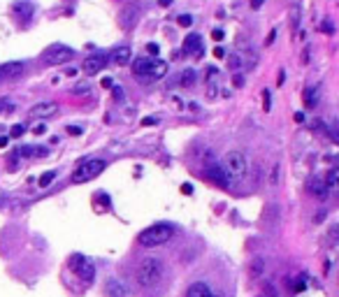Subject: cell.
Listing matches in <instances>:
<instances>
[{
    "instance_id": "obj_30",
    "label": "cell",
    "mask_w": 339,
    "mask_h": 297,
    "mask_svg": "<svg viewBox=\"0 0 339 297\" xmlns=\"http://www.w3.org/2000/svg\"><path fill=\"white\" fill-rule=\"evenodd\" d=\"M65 130H67V135H81V128L79 126H67Z\"/></svg>"
},
{
    "instance_id": "obj_20",
    "label": "cell",
    "mask_w": 339,
    "mask_h": 297,
    "mask_svg": "<svg viewBox=\"0 0 339 297\" xmlns=\"http://www.w3.org/2000/svg\"><path fill=\"white\" fill-rule=\"evenodd\" d=\"M304 105L311 109V107H316V102H319V96H316V88L314 86H309V88H304V96H302Z\"/></svg>"
},
{
    "instance_id": "obj_31",
    "label": "cell",
    "mask_w": 339,
    "mask_h": 297,
    "mask_svg": "<svg viewBox=\"0 0 339 297\" xmlns=\"http://www.w3.org/2000/svg\"><path fill=\"white\" fill-rule=\"evenodd\" d=\"M233 84L237 86V88H239V86H244V77L242 75H233Z\"/></svg>"
},
{
    "instance_id": "obj_7",
    "label": "cell",
    "mask_w": 339,
    "mask_h": 297,
    "mask_svg": "<svg viewBox=\"0 0 339 297\" xmlns=\"http://www.w3.org/2000/svg\"><path fill=\"white\" fill-rule=\"evenodd\" d=\"M107 65V56L105 54H91L84 58V63H81V70L86 72V75H98L100 70H105Z\"/></svg>"
},
{
    "instance_id": "obj_4",
    "label": "cell",
    "mask_w": 339,
    "mask_h": 297,
    "mask_svg": "<svg viewBox=\"0 0 339 297\" xmlns=\"http://www.w3.org/2000/svg\"><path fill=\"white\" fill-rule=\"evenodd\" d=\"M223 170H225V174L230 176V179H242L244 174H246L248 165H246V158H244L242 151H228L225 156H223Z\"/></svg>"
},
{
    "instance_id": "obj_39",
    "label": "cell",
    "mask_w": 339,
    "mask_h": 297,
    "mask_svg": "<svg viewBox=\"0 0 339 297\" xmlns=\"http://www.w3.org/2000/svg\"><path fill=\"white\" fill-rule=\"evenodd\" d=\"M263 3H265V0H251V7H253V10H260Z\"/></svg>"
},
{
    "instance_id": "obj_5",
    "label": "cell",
    "mask_w": 339,
    "mask_h": 297,
    "mask_svg": "<svg viewBox=\"0 0 339 297\" xmlns=\"http://www.w3.org/2000/svg\"><path fill=\"white\" fill-rule=\"evenodd\" d=\"M75 58V49H70V47L65 44H51L44 49V54H42V61L47 63V65H63V63L72 61Z\"/></svg>"
},
{
    "instance_id": "obj_42",
    "label": "cell",
    "mask_w": 339,
    "mask_h": 297,
    "mask_svg": "<svg viewBox=\"0 0 339 297\" xmlns=\"http://www.w3.org/2000/svg\"><path fill=\"white\" fill-rule=\"evenodd\" d=\"M158 5H161V7H170V5H172V0H158Z\"/></svg>"
},
{
    "instance_id": "obj_36",
    "label": "cell",
    "mask_w": 339,
    "mask_h": 297,
    "mask_svg": "<svg viewBox=\"0 0 339 297\" xmlns=\"http://www.w3.org/2000/svg\"><path fill=\"white\" fill-rule=\"evenodd\" d=\"M182 193H184V195H191V193H193V186H191V184H184V186H182Z\"/></svg>"
},
{
    "instance_id": "obj_12",
    "label": "cell",
    "mask_w": 339,
    "mask_h": 297,
    "mask_svg": "<svg viewBox=\"0 0 339 297\" xmlns=\"http://www.w3.org/2000/svg\"><path fill=\"white\" fill-rule=\"evenodd\" d=\"M184 54H195L197 58H200V54H202V40H200V35H195V33H191V35L184 40V47H182Z\"/></svg>"
},
{
    "instance_id": "obj_10",
    "label": "cell",
    "mask_w": 339,
    "mask_h": 297,
    "mask_svg": "<svg viewBox=\"0 0 339 297\" xmlns=\"http://www.w3.org/2000/svg\"><path fill=\"white\" fill-rule=\"evenodd\" d=\"M105 297H128V288L123 286L121 279H107Z\"/></svg>"
},
{
    "instance_id": "obj_45",
    "label": "cell",
    "mask_w": 339,
    "mask_h": 297,
    "mask_svg": "<svg viewBox=\"0 0 339 297\" xmlns=\"http://www.w3.org/2000/svg\"><path fill=\"white\" fill-rule=\"evenodd\" d=\"M323 31H325V33H332L334 28H332V26H330V24H323Z\"/></svg>"
},
{
    "instance_id": "obj_25",
    "label": "cell",
    "mask_w": 339,
    "mask_h": 297,
    "mask_svg": "<svg viewBox=\"0 0 339 297\" xmlns=\"http://www.w3.org/2000/svg\"><path fill=\"white\" fill-rule=\"evenodd\" d=\"M54 179H56V172H44V174L40 176V186H42V188L49 186V184L54 181Z\"/></svg>"
},
{
    "instance_id": "obj_46",
    "label": "cell",
    "mask_w": 339,
    "mask_h": 297,
    "mask_svg": "<svg viewBox=\"0 0 339 297\" xmlns=\"http://www.w3.org/2000/svg\"><path fill=\"white\" fill-rule=\"evenodd\" d=\"M3 109H7V100H5V98L0 100V111H3Z\"/></svg>"
},
{
    "instance_id": "obj_11",
    "label": "cell",
    "mask_w": 339,
    "mask_h": 297,
    "mask_svg": "<svg viewBox=\"0 0 339 297\" xmlns=\"http://www.w3.org/2000/svg\"><path fill=\"white\" fill-rule=\"evenodd\" d=\"M151 61H153V58H137V61H132V72H135V77L140 81H149Z\"/></svg>"
},
{
    "instance_id": "obj_35",
    "label": "cell",
    "mask_w": 339,
    "mask_h": 297,
    "mask_svg": "<svg viewBox=\"0 0 339 297\" xmlns=\"http://www.w3.org/2000/svg\"><path fill=\"white\" fill-rule=\"evenodd\" d=\"M147 51H149V54H153V56H156V54H158V44L149 42V44H147Z\"/></svg>"
},
{
    "instance_id": "obj_47",
    "label": "cell",
    "mask_w": 339,
    "mask_h": 297,
    "mask_svg": "<svg viewBox=\"0 0 339 297\" xmlns=\"http://www.w3.org/2000/svg\"><path fill=\"white\" fill-rule=\"evenodd\" d=\"M212 297H218V295H212Z\"/></svg>"
},
{
    "instance_id": "obj_19",
    "label": "cell",
    "mask_w": 339,
    "mask_h": 297,
    "mask_svg": "<svg viewBox=\"0 0 339 297\" xmlns=\"http://www.w3.org/2000/svg\"><path fill=\"white\" fill-rule=\"evenodd\" d=\"M325 184H328V188H332V191L339 193V167H332V170L328 172V176H325Z\"/></svg>"
},
{
    "instance_id": "obj_26",
    "label": "cell",
    "mask_w": 339,
    "mask_h": 297,
    "mask_svg": "<svg viewBox=\"0 0 339 297\" xmlns=\"http://www.w3.org/2000/svg\"><path fill=\"white\" fill-rule=\"evenodd\" d=\"M24 132H26V126H24V123H16V126H12L10 137H21Z\"/></svg>"
},
{
    "instance_id": "obj_15",
    "label": "cell",
    "mask_w": 339,
    "mask_h": 297,
    "mask_svg": "<svg viewBox=\"0 0 339 297\" xmlns=\"http://www.w3.org/2000/svg\"><path fill=\"white\" fill-rule=\"evenodd\" d=\"M24 70H26V65H24L21 61H10V63H5V65L0 67V75H3V77H10V79H14V77L24 75Z\"/></svg>"
},
{
    "instance_id": "obj_33",
    "label": "cell",
    "mask_w": 339,
    "mask_h": 297,
    "mask_svg": "<svg viewBox=\"0 0 339 297\" xmlns=\"http://www.w3.org/2000/svg\"><path fill=\"white\" fill-rule=\"evenodd\" d=\"M274 40H277V31H269V33H267V40H265V44H272Z\"/></svg>"
},
{
    "instance_id": "obj_18",
    "label": "cell",
    "mask_w": 339,
    "mask_h": 297,
    "mask_svg": "<svg viewBox=\"0 0 339 297\" xmlns=\"http://www.w3.org/2000/svg\"><path fill=\"white\" fill-rule=\"evenodd\" d=\"M137 14H140L137 5H128L126 10L121 12V26H123V28H130V26L137 21Z\"/></svg>"
},
{
    "instance_id": "obj_29",
    "label": "cell",
    "mask_w": 339,
    "mask_h": 297,
    "mask_svg": "<svg viewBox=\"0 0 339 297\" xmlns=\"http://www.w3.org/2000/svg\"><path fill=\"white\" fill-rule=\"evenodd\" d=\"M260 269H263V260H256V267H251V274L253 277H258Z\"/></svg>"
},
{
    "instance_id": "obj_41",
    "label": "cell",
    "mask_w": 339,
    "mask_h": 297,
    "mask_svg": "<svg viewBox=\"0 0 339 297\" xmlns=\"http://www.w3.org/2000/svg\"><path fill=\"white\" fill-rule=\"evenodd\" d=\"M265 292H267L269 297H277V290H274V288L269 286V283H267V286H265Z\"/></svg>"
},
{
    "instance_id": "obj_28",
    "label": "cell",
    "mask_w": 339,
    "mask_h": 297,
    "mask_svg": "<svg viewBox=\"0 0 339 297\" xmlns=\"http://www.w3.org/2000/svg\"><path fill=\"white\" fill-rule=\"evenodd\" d=\"M223 37H225V33H223L221 28H214V31H212V40L214 42H223Z\"/></svg>"
},
{
    "instance_id": "obj_24",
    "label": "cell",
    "mask_w": 339,
    "mask_h": 297,
    "mask_svg": "<svg viewBox=\"0 0 339 297\" xmlns=\"http://www.w3.org/2000/svg\"><path fill=\"white\" fill-rule=\"evenodd\" d=\"M269 109H272V91L265 88L263 91V111H269Z\"/></svg>"
},
{
    "instance_id": "obj_34",
    "label": "cell",
    "mask_w": 339,
    "mask_h": 297,
    "mask_svg": "<svg viewBox=\"0 0 339 297\" xmlns=\"http://www.w3.org/2000/svg\"><path fill=\"white\" fill-rule=\"evenodd\" d=\"M33 132H35V135H44V132H47V128L42 126V123H37V126L33 128Z\"/></svg>"
},
{
    "instance_id": "obj_27",
    "label": "cell",
    "mask_w": 339,
    "mask_h": 297,
    "mask_svg": "<svg viewBox=\"0 0 339 297\" xmlns=\"http://www.w3.org/2000/svg\"><path fill=\"white\" fill-rule=\"evenodd\" d=\"M177 21H179V26H184V28H188V26L193 24V16H191V14H182V16H177Z\"/></svg>"
},
{
    "instance_id": "obj_9",
    "label": "cell",
    "mask_w": 339,
    "mask_h": 297,
    "mask_svg": "<svg viewBox=\"0 0 339 297\" xmlns=\"http://www.w3.org/2000/svg\"><path fill=\"white\" fill-rule=\"evenodd\" d=\"M56 111H58V105H56L54 100H42V102H37V105H33L28 114L40 116V119H49V116H54Z\"/></svg>"
},
{
    "instance_id": "obj_40",
    "label": "cell",
    "mask_w": 339,
    "mask_h": 297,
    "mask_svg": "<svg viewBox=\"0 0 339 297\" xmlns=\"http://www.w3.org/2000/svg\"><path fill=\"white\" fill-rule=\"evenodd\" d=\"M100 86H102V88H111V79H109V77H105V79L100 81Z\"/></svg>"
},
{
    "instance_id": "obj_3",
    "label": "cell",
    "mask_w": 339,
    "mask_h": 297,
    "mask_svg": "<svg viewBox=\"0 0 339 297\" xmlns=\"http://www.w3.org/2000/svg\"><path fill=\"white\" fill-rule=\"evenodd\" d=\"M107 167V163L102 158H88L84 161L75 172H72V184H86V181H93L98 174H102Z\"/></svg>"
},
{
    "instance_id": "obj_38",
    "label": "cell",
    "mask_w": 339,
    "mask_h": 297,
    "mask_svg": "<svg viewBox=\"0 0 339 297\" xmlns=\"http://www.w3.org/2000/svg\"><path fill=\"white\" fill-rule=\"evenodd\" d=\"M214 56H216V58H225V51H223L221 47H216V49H214Z\"/></svg>"
},
{
    "instance_id": "obj_22",
    "label": "cell",
    "mask_w": 339,
    "mask_h": 297,
    "mask_svg": "<svg viewBox=\"0 0 339 297\" xmlns=\"http://www.w3.org/2000/svg\"><path fill=\"white\" fill-rule=\"evenodd\" d=\"M325 132L330 135V140H332L334 144H339V121H332L330 126H325Z\"/></svg>"
},
{
    "instance_id": "obj_17",
    "label": "cell",
    "mask_w": 339,
    "mask_h": 297,
    "mask_svg": "<svg viewBox=\"0 0 339 297\" xmlns=\"http://www.w3.org/2000/svg\"><path fill=\"white\" fill-rule=\"evenodd\" d=\"M165 75H167V63L165 61H156V58H153V61H151V70H149V81L163 79Z\"/></svg>"
},
{
    "instance_id": "obj_32",
    "label": "cell",
    "mask_w": 339,
    "mask_h": 297,
    "mask_svg": "<svg viewBox=\"0 0 339 297\" xmlns=\"http://www.w3.org/2000/svg\"><path fill=\"white\" fill-rule=\"evenodd\" d=\"M111 93H114L117 100H121V98H123V88H121V86H114V91H111Z\"/></svg>"
},
{
    "instance_id": "obj_1",
    "label": "cell",
    "mask_w": 339,
    "mask_h": 297,
    "mask_svg": "<svg viewBox=\"0 0 339 297\" xmlns=\"http://www.w3.org/2000/svg\"><path fill=\"white\" fill-rule=\"evenodd\" d=\"M163 274H165V267H163V262L158 260V258H144V260L137 265L135 281L140 288H151L161 281Z\"/></svg>"
},
{
    "instance_id": "obj_8",
    "label": "cell",
    "mask_w": 339,
    "mask_h": 297,
    "mask_svg": "<svg viewBox=\"0 0 339 297\" xmlns=\"http://www.w3.org/2000/svg\"><path fill=\"white\" fill-rule=\"evenodd\" d=\"M205 176H207L212 184L221 186V188H228L230 186V176L225 174V170H223L221 165H209L207 170H205Z\"/></svg>"
},
{
    "instance_id": "obj_37",
    "label": "cell",
    "mask_w": 339,
    "mask_h": 297,
    "mask_svg": "<svg viewBox=\"0 0 339 297\" xmlns=\"http://www.w3.org/2000/svg\"><path fill=\"white\" fill-rule=\"evenodd\" d=\"M284 81H286V72H284V70H279V77H277V84H279V86H281V84H284Z\"/></svg>"
},
{
    "instance_id": "obj_43",
    "label": "cell",
    "mask_w": 339,
    "mask_h": 297,
    "mask_svg": "<svg viewBox=\"0 0 339 297\" xmlns=\"http://www.w3.org/2000/svg\"><path fill=\"white\" fill-rule=\"evenodd\" d=\"M5 146H7V137L3 135V137H0V149H5Z\"/></svg>"
},
{
    "instance_id": "obj_14",
    "label": "cell",
    "mask_w": 339,
    "mask_h": 297,
    "mask_svg": "<svg viewBox=\"0 0 339 297\" xmlns=\"http://www.w3.org/2000/svg\"><path fill=\"white\" fill-rule=\"evenodd\" d=\"M212 295H214L212 288H209L205 281L191 283V286H188V290H186V297H212Z\"/></svg>"
},
{
    "instance_id": "obj_2",
    "label": "cell",
    "mask_w": 339,
    "mask_h": 297,
    "mask_svg": "<svg viewBox=\"0 0 339 297\" xmlns=\"http://www.w3.org/2000/svg\"><path fill=\"white\" fill-rule=\"evenodd\" d=\"M172 235H174V227L170 223H156V225L140 232L137 242L142 244L144 248H153V246H163L165 242H170Z\"/></svg>"
},
{
    "instance_id": "obj_44",
    "label": "cell",
    "mask_w": 339,
    "mask_h": 297,
    "mask_svg": "<svg viewBox=\"0 0 339 297\" xmlns=\"http://www.w3.org/2000/svg\"><path fill=\"white\" fill-rule=\"evenodd\" d=\"M142 123H144V126H153V123H156V119H144Z\"/></svg>"
},
{
    "instance_id": "obj_21",
    "label": "cell",
    "mask_w": 339,
    "mask_h": 297,
    "mask_svg": "<svg viewBox=\"0 0 339 297\" xmlns=\"http://www.w3.org/2000/svg\"><path fill=\"white\" fill-rule=\"evenodd\" d=\"M325 244H328V246H337L339 244V223H334V225L328 230V235H325Z\"/></svg>"
},
{
    "instance_id": "obj_16",
    "label": "cell",
    "mask_w": 339,
    "mask_h": 297,
    "mask_svg": "<svg viewBox=\"0 0 339 297\" xmlns=\"http://www.w3.org/2000/svg\"><path fill=\"white\" fill-rule=\"evenodd\" d=\"M111 61L117 63V65H128L132 61V51L130 47H117L114 54H111Z\"/></svg>"
},
{
    "instance_id": "obj_23",
    "label": "cell",
    "mask_w": 339,
    "mask_h": 297,
    "mask_svg": "<svg viewBox=\"0 0 339 297\" xmlns=\"http://www.w3.org/2000/svg\"><path fill=\"white\" fill-rule=\"evenodd\" d=\"M195 79H197L195 70H184L182 72V86H193V84H195Z\"/></svg>"
},
{
    "instance_id": "obj_6",
    "label": "cell",
    "mask_w": 339,
    "mask_h": 297,
    "mask_svg": "<svg viewBox=\"0 0 339 297\" xmlns=\"http://www.w3.org/2000/svg\"><path fill=\"white\" fill-rule=\"evenodd\" d=\"M67 265H70L72 272H77L86 283H91L93 279H96V265H93L91 260H86L84 256H72Z\"/></svg>"
},
{
    "instance_id": "obj_13",
    "label": "cell",
    "mask_w": 339,
    "mask_h": 297,
    "mask_svg": "<svg viewBox=\"0 0 339 297\" xmlns=\"http://www.w3.org/2000/svg\"><path fill=\"white\" fill-rule=\"evenodd\" d=\"M309 193H311V195H316L319 200H325V197H328V193H330V188H328V184H325V179H319V176H316V179H311V181H309Z\"/></svg>"
}]
</instances>
